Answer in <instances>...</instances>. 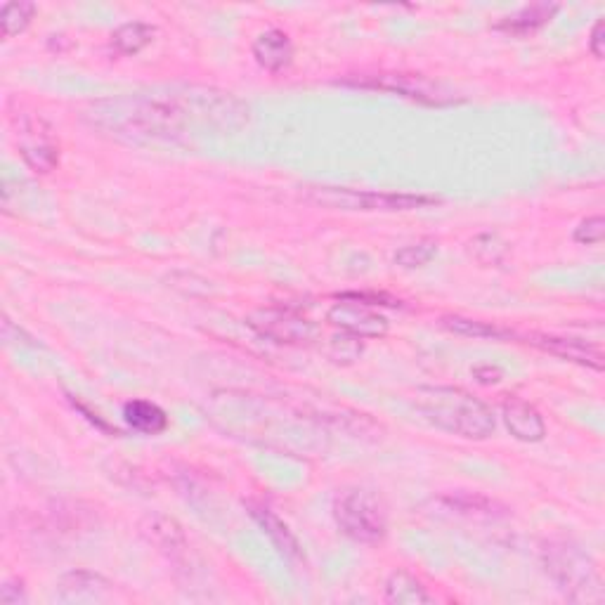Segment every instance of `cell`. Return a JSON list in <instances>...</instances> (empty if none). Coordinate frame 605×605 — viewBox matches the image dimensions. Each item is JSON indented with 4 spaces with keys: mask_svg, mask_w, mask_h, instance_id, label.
I'll list each match as a JSON object with an SVG mask.
<instances>
[{
    "mask_svg": "<svg viewBox=\"0 0 605 605\" xmlns=\"http://www.w3.org/2000/svg\"><path fill=\"white\" fill-rule=\"evenodd\" d=\"M246 109L230 93L192 90L171 95H123L95 102L86 121L109 138L128 145L175 142L185 138L192 123L237 126Z\"/></svg>",
    "mask_w": 605,
    "mask_h": 605,
    "instance_id": "obj_1",
    "label": "cell"
},
{
    "mask_svg": "<svg viewBox=\"0 0 605 605\" xmlns=\"http://www.w3.org/2000/svg\"><path fill=\"white\" fill-rule=\"evenodd\" d=\"M414 405L440 431L466 440H487L497 428L492 409L464 388L424 386L416 390Z\"/></svg>",
    "mask_w": 605,
    "mask_h": 605,
    "instance_id": "obj_2",
    "label": "cell"
},
{
    "mask_svg": "<svg viewBox=\"0 0 605 605\" xmlns=\"http://www.w3.org/2000/svg\"><path fill=\"white\" fill-rule=\"evenodd\" d=\"M544 568L556 587L575 603H603V580L587 551L572 542H551L542 551Z\"/></svg>",
    "mask_w": 605,
    "mask_h": 605,
    "instance_id": "obj_3",
    "label": "cell"
},
{
    "mask_svg": "<svg viewBox=\"0 0 605 605\" xmlns=\"http://www.w3.org/2000/svg\"><path fill=\"white\" fill-rule=\"evenodd\" d=\"M334 518L343 535L362 544L381 542L388 532L386 504L364 487H348L336 494Z\"/></svg>",
    "mask_w": 605,
    "mask_h": 605,
    "instance_id": "obj_4",
    "label": "cell"
},
{
    "mask_svg": "<svg viewBox=\"0 0 605 605\" xmlns=\"http://www.w3.org/2000/svg\"><path fill=\"white\" fill-rule=\"evenodd\" d=\"M310 199L320 206L336 208V211H414L438 204V197L428 194H407V192H364L348 190V187H312Z\"/></svg>",
    "mask_w": 605,
    "mask_h": 605,
    "instance_id": "obj_5",
    "label": "cell"
},
{
    "mask_svg": "<svg viewBox=\"0 0 605 605\" xmlns=\"http://www.w3.org/2000/svg\"><path fill=\"white\" fill-rule=\"evenodd\" d=\"M343 86L381 90V93H393L407 100L428 104V107H445V104L459 102V97L447 90L442 83L431 81L421 74H395V71H379V74H357L343 78Z\"/></svg>",
    "mask_w": 605,
    "mask_h": 605,
    "instance_id": "obj_6",
    "label": "cell"
},
{
    "mask_svg": "<svg viewBox=\"0 0 605 605\" xmlns=\"http://www.w3.org/2000/svg\"><path fill=\"white\" fill-rule=\"evenodd\" d=\"M17 147L24 164L34 173H50L60 164V140L41 116H22L17 128Z\"/></svg>",
    "mask_w": 605,
    "mask_h": 605,
    "instance_id": "obj_7",
    "label": "cell"
},
{
    "mask_svg": "<svg viewBox=\"0 0 605 605\" xmlns=\"http://www.w3.org/2000/svg\"><path fill=\"white\" fill-rule=\"evenodd\" d=\"M246 324H249L258 336L275 343H286V346L308 343L317 336V327L308 317L286 308H260L251 312Z\"/></svg>",
    "mask_w": 605,
    "mask_h": 605,
    "instance_id": "obj_8",
    "label": "cell"
},
{
    "mask_svg": "<svg viewBox=\"0 0 605 605\" xmlns=\"http://www.w3.org/2000/svg\"><path fill=\"white\" fill-rule=\"evenodd\" d=\"M327 317L334 327L355 338H383L388 334L386 315H381L376 305L350 296H341V303H336Z\"/></svg>",
    "mask_w": 605,
    "mask_h": 605,
    "instance_id": "obj_9",
    "label": "cell"
},
{
    "mask_svg": "<svg viewBox=\"0 0 605 605\" xmlns=\"http://www.w3.org/2000/svg\"><path fill=\"white\" fill-rule=\"evenodd\" d=\"M502 419L513 438L520 442H542L546 424L535 405L523 398H509L502 405Z\"/></svg>",
    "mask_w": 605,
    "mask_h": 605,
    "instance_id": "obj_10",
    "label": "cell"
},
{
    "mask_svg": "<svg viewBox=\"0 0 605 605\" xmlns=\"http://www.w3.org/2000/svg\"><path fill=\"white\" fill-rule=\"evenodd\" d=\"M528 341L532 346L546 350V353L563 357V360L577 362L582 367H591L596 372L603 369V353L596 346H591L580 338H558V336H530Z\"/></svg>",
    "mask_w": 605,
    "mask_h": 605,
    "instance_id": "obj_11",
    "label": "cell"
},
{
    "mask_svg": "<svg viewBox=\"0 0 605 605\" xmlns=\"http://www.w3.org/2000/svg\"><path fill=\"white\" fill-rule=\"evenodd\" d=\"M253 57L270 74H279L294 62V43L282 29H268L253 41Z\"/></svg>",
    "mask_w": 605,
    "mask_h": 605,
    "instance_id": "obj_12",
    "label": "cell"
},
{
    "mask_svg": "<svg viewBox=\"0 0 605 605\" xmlns=\"http://www.w3.org/2000/svg\"><path fill=\"white\" fill-rule=\"evenodd\" d=\"M558 10L561 8H558L556 3L528 5V8L518 10L516 15L499 19V22L494 24V29L506 31V34H513V36H528L532 31L542 29L544 24H549Z\"/></svg>",
    "mask_w": 605,
    "mask_h": 605,
    "instance_id": "obj_13",
    "label": "cell"
},
{
    "mask_svg": "<svg viewBox=\"0 0 605 605\" xmlns=\"http://www.w3.org/2000/svg\"><path fill=\"white\" fill-rule=\"evenodd\" d=\"M386 603L393 605H431L435 598L428 594L424 582L407 570H395L386 580Z\"/></svg>",
    "mask_w": 605,
    "mask_h": 605,
    "instance_id": "obj_14",
    "label": "cell"
},
{
    "mask_svg": "<svg viewBox=\"0 0 605 605\" xmlns=\"http://www.w3.org/2000/svg\"><path fill=\"white\" fill-rule=\"evenodd\" d=\"M251 516L258 520L260 528L265 530V535L272 539V544H275L284 556H289V558H301L303 556L301 554V544H298L294 532H291L289 525H286L279 516H275V513H272L268 506L251 504Z\"/></svg>",
    "mask_w": 605,
    "mask_h": 605,
    "instance_id": "obj_15",
    "label": "cell"
},
{
    "mask_svg": "<svg viewBox=\"0 0 605 605\" xmlns=\"http://www.w3.org/2000/svg\"><path fill=\"white\" fill-rule=\"evenodd\" d=\"M123 416H126L128 426L138 433L156 435V433L166 431V426H168V416L164 409L147 400L126 402V405H123Z\"/></svg>",
    "mask_w": 605,
    "mask_h": 605,
    "instance_id": "obj_16",
    "label": "cell"
},
{
    "mask_svg": "<svg viewBox=\"0 0 605 605\" xmlns=\"http://www.w3.org/2000/svg\"><path fill=\"white\" fill-rule=\"evenodd\" d=\"M112 587L102 575L88 570H74L60 580V594L64 601H81V598H97V591Z\"/></svg>",
    "mask_w": 605,
    "mask_h": 605,
    "instance_id": "obj_17",
    "label": "cell"
},
{
    "mask_svg": "<svg viewBox=\"0 0 605 605\" xmlns=\"http://www.w3.org/2000/svg\"><path fill=\"white\" fill-rule=\"evenodd\" d=\"M154 36H156V29L152 24L126 22L112 34V48L119 52V55H126V57L138 55L140 50H145L147 45L154 41Z\"/></svg>",
    "mask_w": 605,
    "mask_h": 605,
    "instance_id": "obj_18",
    "label": "cell"
},
{
    "mask_svg": "<svg viewBox=\"0 0 605 605\" xmlns=\"http://www.w3.org/2000/svg\"><path fill=\"white\" fill-rule=\"evenodd\" d=\"M147 523L149 525L145 528V532L156 546H161L164 551H185L187 546L185 535H182V528L173 518L154 516L149 518Z\"/></svg>",
    "mask_w": 605,
    "mask_h": 605,
    "instance_id": "obj_19",
    "label": "cell"
},
{
    "mask_svg": "<svg viewBox=\"0 0 605 605\" xmlns=\"http://www.w3.org/2000/svg\"><path fill=\"white\" fill-rule=\"evenodd\" d=\"M36 15V5L19 0V3H5L0 12V24H3V36L12 38L24 34L29 29L31 19Z\"/></svg>",
    "mask_w": 605,
    "mask_h": 605,
    "instance_id": "obj_20",
    "label": "cell"
},
{
    "mask_svg": "<svg viewBox=\"0 0 605 605\" xmlns=\"http://www.w3.org/2000/svg\"><path fill=\"white\" fill-rule=\"evenodd\" d=\"M435 253H438V244L433 239H421V242L402 246V249L395 253V263L405 270H414V268H424L433 260Z\"/></svg>",
    "mask_w": 605,
    "mask_h": 605,
    "instance_id": "obj_21",
    "label": "cell"
},
{
    "mask_svg": "<svg viewBox=\"0 0 605 605\" xmlns=\"http://www.w3.org/2000/svg\"><path fill=\"white\" fill-rule=\"evenodd\" d=\"M442 324H445L447 329L457 331V334H464V336H476V338H504V336H511L509 331L494 327V324L478 322V320H466V317H445V320H442Z\"/></svg>",
    "mask_w": 605,
    "mask_h": 605,
    "instance_id": "obj_22",
    "label": "cell"
},
{
    "mask_svg": "<svg viewBox=\"0 0 605 605\" xmlns=\"http://www.w3.org/2000/svg\"><path fill=\"white\" fill-rule=\"evenodd\" d=\"M471 251L485 265H499L506 256V244L497 234H480L471 242Z\"/></svg>",
    "mask_w": 605,
    "mask_h": 605,
    "instance_id": "obj_23",
    "label": "cell"
},
{
    "mask_svg": "<svg viewBox=\"0 0 605 605\" xmlns=\"http://www.w3.org/2000/svg\"><path fill=\"white\" fill-rule=\"evenodd\" d=\"M603 234H605L603 216H591L587 220H582V223L575 227V242L587 244V246H598L603 242Z\"/></svg>",
    "mask_w": 605,
    "mask_h": 605,
    "instance_id": "obj_24",
    "label": "cell"
},
{
    "mask_svg": "<svg viewBox=\"0 0 605 605\" xmlns=\"http://www.w3.org/2000/svg\"><path fill=\"white\" fill-rule=\"evenodd\" d=\"M362 338H355V336H350V334H346L343 338H334V341H331V350H329V355L334 357L336 362H355L357 357H360V353H362Z\"/></svg>",
    "mask_w": 605,
    "mask_h": 605,
    "instance_id": "obj_25",
    "label": "cell"
},
{
    "mask_svg": "<svg viewBox=\"0 0 605 605\" xmlns=\"http://www.w3.org/2000/svg\"><path fill=\"white\" fill-rule=\"evenodd\" d=\"M589 50H591V55L596 57V60H603V55H605V24H603V19H598V22L594 24V29H591Z\"/></svg>",
    "mask_w": 605,
    "mask_h": 605,
    "instance_id": "obj_26",
    "label": "cell"
},
{
    "mask_svg": "<svg viewBox=\"0 0 605 605\" xmlns=\"http://www.w3.org/2000/svg\"><path fill=\"white\" fill-rule=\"evenodd\" d=\"M15 587H17V582H5L3 591H0V598H3V603H8V605H19V603H24V601H26L22 584H19V589H17V591H15Z\"/></svg>",
    "mask_w": 605,
    "mask_h": 605,
    "instance_id": "obj_27",
    "label": "cell"
},
{
    "mask_svg": "<svg viewBox=\"0 0 605 605\" xmlns=\"http://www.w3.org/2000/svg\"><path fill=\"white\" fill-rule=\"evenodd\" d=\"M473 374H476V379L480 383H487V386H490V383L502 381V372H499L497 367H490V364H485V367H478Z\"/></svg>",
    "mask_w": 605,
    "mask_h": 605,
    "instance_id": "obj_28",
    "label": "cell"
}]
</instances>
